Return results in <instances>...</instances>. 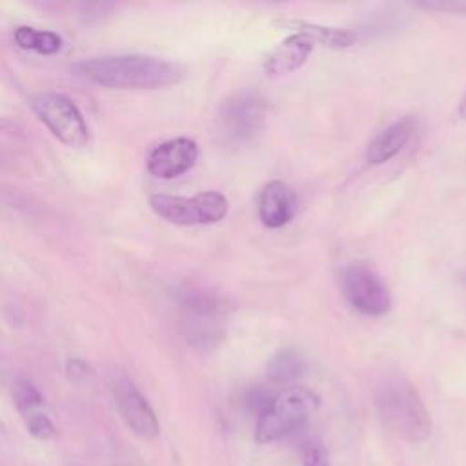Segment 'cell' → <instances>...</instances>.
<instances>
[{
    "label": "cell",
    "mask_w": 466,
    "mask_h": 466,
    "mask_svg": "<svg viewBox=\"0 0 466 466\" xmlns=\"http://www.w3.org/2000/svg\"><path fill=\"white\" fill-rule=\"evenodd\" d=\"M415 7L439 11V13H453V15H466V0H430V2H417Z\"/></svg>",
    "instance_id": "cell-19"
},
{
    "label": "cell",
    "mask_w": 466,
    "mask_h": 466,
    "mask_svg": "<svg viewBox=\"0 0 466 466\" xmlns=\"http://www.w3.org/2000/svg\"><path fill=\"white\" fill-rule=\"evenodd\" d=\"M413 133V120L404 116L386 129H382L366 147V160L370 164H384L391 160L408 144Z\"/></svg>",
    "instance_id": "cell-12"
},
{
    "label": "cell",
    "mask_w": 466,
    "mask_h": 466,
    "mask_svg": "<svg viewBox=\"0 0 466 466\" xmlns=\"http://www.w3.org/2000/svg\"><path fill=\"white\" fill-rule=\"evenodd\" d=\"M184 337L197 348H215L224 337V326L218 313L187 311L184 319Z\"/></svg>",
    "instance_id": "cell-14"
},
{
    "label": "cell",
    "mask_w": 466,
    "mask_h": 466,
    "mask_svg": "<svg viewBox=\"0 0 466 466\" xmlns=\"http://www.w3.org/2000/svg\"><path fill=\"white\" fill-rule=\"evenodd\" d=\"M266 98L255 89L231 93L218 107L217 133L224 146L244 147L260 135L266 120Z\"/></svg>",
    "instance_id": "cell-4"
},
{
    "label": "cell",
    "mask_w": 466,
    "mask_h": 466,
    "mask_svg": "<svg viewBox=\"0 0 466 466\" xmlns=\"http://www.w3.org/2000/svg\"><path fill=\"white\" fill-rule=\"evenodd\" d=\"M15 40L22 49L36 51L40 55H55L62 47V38L53 31H38L29 25L15 29Z\"/></svg>",
    "instance_id": "cell-16"
},
{
    "label": "cell",
    "mask_w": 466,
    "mask_h": 466,
    "mask_svg": "<svg viewBox=\"0 0 466 466\" xmlns=\"http://www.w3.org/2000/svg\"><path fill=\"white\" fill-rule=\"evenodd\" d=\"M75 71L109 89H160L186 78V67L149 55H106L78 62Z\"/></svg>",
    "instance_id": "cell-1"
},
{
    "label": "cell",
    "mask_w": 466,
    "mask_h": 466,
    "mask_svg": "<svg viewBox=\"0 0 466 466\" xmlns=\"http://www.w3.org/2000/svg\"><path fill=\"white\" fill-rule=\"evenodd\" d=\"M306 370L304 357L295 348H280L277 350L266 364V377L271 382H291L299 379Z\"/></svg>",
    "instance_id": "cell-15"
},
{
    "label": "cell",
    "mask_w": 466,
    "mask_h": 466,
    "mask_svg": "<svg viewBox=\"0 0 466 466\" xmlns=\"http://www.w3.org/2000/svg\"><path fill=\"white\" fill-rule=\"evenodd\" d=\"M198 158V146L187 137L166 140L151 149L147 171L162 180H169L189 171Z\"/></svg>",
    "instance_id": "cell-8"
},
{
    "label": "cell",
    "mask_w": 466,
    "mask_h": 466,
    "mask_svg": "<svg viewBox=\"0 0 466 466\" xmlns=\"http://www.w3.org/2000/svg\"><path fill=\"white\" fill-rule=\"evenodd\" d=\"M118 410L127 422V426L144 439H155L158 435V420L149 406V402L144 399V395L137 390V386L129 380H122L115 388Z\"/></svg>",
    "instance_id": "cell-9"
},
{
    "label": "cell",
    "mask_w": 466,
    "mask_h": 466,
    "mask_svg": "<svg viewBox=\"0 0 466 466\" xmlns=\"http://www.w3.org/2000/svg\"><path fill=\"white\" fill-rule=\"evenodd\" d=\"M273 395H269V391H266L264 388H251L248 391H244V404L249 411H255L257 415H260L271 402Z\"/></svg>",
    "instance_id": "cell-20"
},
{
    "label": "cell",
    "mask_w": 466,
    "mask_h": 466,
    "mask_svg": "<svg viewBox=\"0 0 466 466\" xmlns=\"http://www.w3.org/2000/svg\"><path fill=\"white\" fill-rule=\"evenodd\" d=\"M275 24L279 27L288 29L289 33H299V35L308 36L313 44L319 42V44L333 47V49L350 47L359 40V31L346 29V27H328V25L311 24L306 20H277Z\"/></svg>",
    "instance_id": "cell-13"
},
{
    "label": "cell",
    "mask_w": 466,
    "mask_h": 466,
    "mask_svg": "<svg viewBox=\"0 0 466 466\" xmlns=\"http://www.w3.org/2000/svg\"><path fill=\"white\" fill-rule=\"evenodd\" d=\"M377 413L386 430L410 442L426 441L431 433L430 413L419 391L404 379H386L375 391Z\"/></svg>",
    "instance_id": "cell-2"
},
{
    "label": "cell",
    "mask_w": 466,
    "mask_h": 466,
    "mask_svg": "<svg viewBox=\"0 0 466 466\" xmlns=\"http://www.w3.org/2000/svg\"><path fill=\"white\" fill-rule=\"evenodd\" d=\"M27 430L35 439H40V441H47L56 435V430L51 419L40 411H35L27 417Z\"/></svg>",
    "instance_id": "cell-18"
},
{
    "label": "cell",
    "mask_w": 466,
    "mask_h": 466,
    "mask_svg": "<svg viewBox=\"0 0 466 466\" xmlns=\"http://www.w3.org/2000/svg\"><path fill=\"white\" fill-rule=\"evenodd\" d=\"M31 106L36 116L60 142L69 147H82L87 144V124L69 96L56 91H44L33 96Z\"/></svg>",
    "instance_id": "cell-6"
},
{
    "label": "cell",
    "mask_w": 466,
    "mask_h": 466,
    "mask_svg": "<svg viewBox=\"0 0 466 466\" xmlns=\"http://www.w3.org/2000/svg\"><path fill=\"white\" fill-rule=\"evenodd\" d=\"M13 397H15V404L16 408L24 413V415H31L35 413L42 404H44V397L38 391V388L27 380V379H18L13 390Z\"/></svg>",
    "instance_id": "cell-17"
},
{
    "label": "cell",
    "mask_w": 466,
    "mask_h": 466,
    "mask_svg": "<svg viewBox=\"0 0 466 466\" xmlns=\"http://www.w3.org/2000/svg\"><path fill=\"white\" fill-rule=\"evenodd\" d=\"M320 399L304 386H291L273 395L269 406L258 415L255 441L268 444L300 430L319 408Z\"/></svg>",
    "instance_id": "cell-3"
},
{
    "label": "cell",
    "mask_w": 466,
    "mask_h": 466,
    "mask_svg": "<svg viewBox=\"0 0 466 466\" xmlns=\"http://www.w3.org/2000/svg\"><path fill=\"white\" fill-rule=\"evenodd\" d=\"M297 211V195L282 180L268 182L258 195V218L266 228L286 226Z\"/></svg>",
    "instance_id": "cell-10"
},
{
    "label": "cell",
    "mask_w": 466,
    "mask_h": 466,
    "mask_svg": "<svg viewBox=\"0 0 466 466\" xmlns=\"http://www.w3.org/2000/svg\"><path fill=\"white\" fill-rule=\"evenodd\" d=\"M313 51V42L299 33H289L264 60L268 76H282L302 67Z\"/></svg>",
    "instance_id": "cell-11"
},
{
    "label": "cell",
    "mask_w": 466,
    "mask_h": 466,
    "mask_svg": "<svg viewBox=\"0 0 466 466\" xmlns=\"http://www.w3.org/2000/svg\"><path fill=\"white\" fill-rule=\"evenodd\" d=\"M149 208L164 220L178 226L215 224L228 215V198L218 191H202L193 197L157 193L149 197Z\"/></svg>",
    "instance_id": "cell-5"
},
{
    "label": "cell",
    "mask_w": 466,
    "mask_h": 466,
    "mask_svg": "<svg viewBox=\"0 0 466 466\" xmlns=\"http://www.w3.org/2000/svg\"><path fill=\"white\" fill-rule=\"evenodd\" d=\"M342 289L348 302L364 315L379 317L388 313L391 308L388 288L366 264H350L344 268Z\"/></svg>",
    "instance_id": "cell-7"
},
{
    "label": "cell",
    "mask_w": 466,
    "mask_h": 466,
    "mask_svg": "<svg viewBox=\"0 0 466 466\" xmlns=\"http://www.w3.org/2000/svg\"><path fill=\"white\" fill-rule=\"evenodd\" d=\"M67 373H69V377L78 379V377H82L86 373V364L82 360H71L67 364Z\"/></svg>",
    "instance_id": "cell-22"
},
{
    "label": "cell",
    "mask_w": 466,
    "mask_h": 466,
    "mask_svg": "<svg viewBox=\"0 0 466 466\" xmlns=\"http://www.w3.org/2000/svg\"><path fill=\"white\" fill-rule=\"evenodd\" d=\"M457 113H459V116H461V118H464V120H466V91H464V95H462V98H461V102H459Z\"/></svg>",
    "instance_id": "cell-23"
},
{
    "label": "cell",
    "mask_w": 466,
    "mask_h": 466,
    "mask_svg": "<svg viewBox=\"0 0 466 466\" xmlns=\"http://www.w3.org/2000/svg\"><path fill=\"white\" fill-rule=\"evenodd\" d=\"M302 466H329L328 457H326V450L322 448L320 442L311 441L304 446Z\"/></svg>",
    "instance_id": "cell-21"
}]
</instances>
